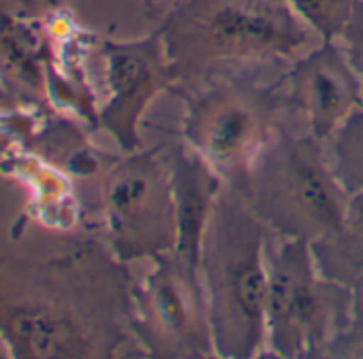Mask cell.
<instances>
[{
  "instance_id": "obj_1",
  "label": "cell",
  "mask_w": 363,
  "mask_h": 359,
  "mask_svg": "<svg viewBox=\"0 0 363 359\" xmlns=\"http://www.w3.org/2000/svg\"><path fill=\"white\" fill-rule=\"evenodd\" d=\"M133 278L96 244L0 259V342L20 359H103L133 338Z\"/></svg>"
},
{
  "instance_id": "obj_2",
  "label": "cell",
  "mask_w": 363,
  "mask_h": 359,
  "mask_svg": "<svg viewBox=\"0 0 363 359\" xmlns=\"http://www.w3.org/2000/svg\"><path fill=\"white\" fill-rule=\"evenodd\" d=\"M158 33L177 86L293 65L320 43L289 0H177Z\"/></svg>"
},
{
  "instance_id": "obj_3",
  "label": "cell",
  "mask_w": 363,
  "mask_h": 359,
  "mask_svg": "<svg viewBox=\"0 0 363 359\" xmlns=\"http://www.w3.org/2000/svg\"><path fill=\"white\" fill-rule=\"evenodd\" d=\"M269 236L246 199L223 184L199 253L216 357L248 359L265 353Z\"/></svg>"
},
{
  "instance_id": "obj_4",
  "label": "cell",
  "mask_w": 363,
  "mask_h": 359,
  "mask_svg": "<svg viewBox=\"0 0 363 359\" xmlns=\"http://www.w3.org/2000/svg\"><path fill=\"white\" fill-rule=\"evenodd\" d=\"M238 193L272 233L308 244L340 227L350 199L331 169L327 145L293 111L261 145Z\"/></svg>"
},
{
  "instance_id": "obj_5",
  "label": "cell",
  "mask_w": 363,
  "mask_h": 359,
  "mask_svg": "<svg viewBox=\"0 0 363 359\" xmlns=\"http://www.w3.org/2000/svg\"><path fill=\"white\" fill-rule=\"evenodd\" d=\"M289 67H257L175 86L184 88L182 141L235 191L261 145L291 114Z\"/></svg>"
},
{
  "instance_id": "obj_6",
  "label": "cell",
  "mask_w": 363,
  "mask_h": 359,
  "mask_svg": "<svg viewBox=\"0 0 363 359\" xmlns=\"http://www.w3.org/2000/svg\"><path fill=\"white\" fill-rule=\"evenodd\" d=\"M267 353L327 357L350 327L352 289L323 276L308 242L276 233L267 244Z\"/></svg>"
},
{
  "instance_id": "obj_7",
  "label": "cell",
  "mask_w": 363,
  "mask_h": 359,
  "mask_svg": "<svg viewBox=\"0 0 363 359\" xmlns=\"http://www.w3.org/2000/svg\"><path fill=\"white\" fill-rule=\"evenodd\" d=\"M109 250L122 263L173 253L177 242L175 195L167 152H128L113 162L101 189Z\"/></svg>"
},
{
  "instance_id": "obj_8",
  "label": "cell",
  "mask_w": 363,
  "mask_h": 359,
  "mask_svg": "<svg viewBox=\"0 0 363 359\" xmlns=\"http://www.w3.org/2000/svg\"><path fill=\"white\" fill-rule=\"evenodd\" d=\"M130 289V329L139 346L156 357H216L199 270L173 253L145 261Z\"/></svg>"
},
{
  "instance_id": "obj_9",
  "label": "cell",
  "mask_w": 363,
  "mask_h": 359,
  "mask_svg": "<svg viewBox=\"0 0 363 359\" xmlns=\"http://www.w3.org/2000/svg\"><path fill=\"white\" fill-rule=\"evenodd\" d=\"M101 54L107 101L96 124L128 154L139 150V124L145 109L162 90L177 86V73L158 31L133 41H105Z\"/></svg>"
},
{
  "instance_id": "obj_10",
  "label": "cell",
  "mask_w": 363,
  "mask_h": 359,
  "mask_svg": "<svg viewBox=\"0 0 363 359\" xmlns=\"http://www.w3.org/2000/svg\"><path fill=\"white\" fill-rule=\"evenodd\" d=\"M286 101L293 116L325 145L363 105L359 75L337 41L318 43L289 67Z\"/></svg>"
},
{
  "instance_id": "obj_11",
  "label": "cell",
  "mask_w": 363,
  "mask_h": 359,
  "mask_svg": "<svg viewBox=\"0 0 363 359\" xmlns=\"http://www.w3.org/2000/svg\"><path fill=\"white\" fill-rule=\"evenodd\" d=\"M173 195H175V216H177V242L173 255L195 270H199L201 240L212 214L214 201L218 197L223 177L184 141H177L167 150Z\"/></svg>"
},
{
  "instance_id": "obj_12",
  "label": "cell",
  "mask_w": 363,
  "mask_h": 359,
  "mask_svg": "<svg viewBox=\"0 0 363 359\" xmlns=\"http://www.w3.org/2000/svg\"><path fill=\"white\" fill-rule=\"evenodd\" d=\"M41 20L0 13V75L22 94L41 99L48 92V48L37 31Z\"/></svg>"
},
{
  "instance_id": "obj_13",
  "label": "cell",
  "mask_w": 363,
  "mask_h": 359,
  "mask_svg": "<svg viewBox=\"0 0 363 359\" xmlns=\"http://www.w3.org/2000/svg\"><path fill=\"white\" fill-rule=\"evenodd\" d=\"M323 276L352 285L363 276V193H352L340 227L327 238L310 244Z\"/></svg>"
},
{
  "instance_id": "obj_14",
  "label": "cell",
  "mask_w": 363,
  "mask_h": 359,
  "mask_svg": "<svg viewBox=\"0 0 363 359\" xmlns=\"http://www.w3.org/2000/svg\"><path fill=\"white\" fill-rule=\"evenodd\" d=\"M327 156L340 184L350 195L363 193V105L327 143Z\"/></svg>"
},
{
  "instance_id": "obj_15",
  "label": "cell",
  "mask_w": 363,
  "mask_h": 359,
  "mask_svg": "<svg viewBox=\"0 0 363 359\" xmlns=\"http://www.w3.org/2000/svg\"><path fill=\"white\" fill-rule=\"evenodd\" d=\"M289 3L320 43H327L340 39L359 0H289Z\"/></svg>"
},
{
  "instance_id": "obj_16",
  "label": "cell",
  "mask_w": 363,
  "mask_h": 359,
  "mask_svg": "<svg viewBox=\"0 0 363 359\" xmlns=\"http://www.w3.org/2000/svg\"><path fill=\"white\" fill-rule=\"evenodd\" d=\"M363 357V276L352 285V312H350V327L348 331L331 346L327 357Z\"/></svg>"
},
{
  "instance_id": "obj_17",
  "label": "cell",
  "mask_w": 363,
  "mask_h": 359,
  "mask_svg": "<svg viewBox=\"0 0 363 359\" xmlns=\"http://www.w3.org/2000/svg\"><path fill=\"white\" fill-rule=\"evenodd\" d=\"M337 43L342 45L352 69L357 71L359 82H361V90H363V0L357 3L354 13H352L350 22L346 24L344 33L340 35Z\"/></svg>"
},
{
  "instance_id": "obj_18",
  "label": "cell",
  "mask_w": 363,
  "mask_h": 359,
  "mask_svg": "<svg viewBox=\"0 0 363 359\" xmlns=\"http://www.w3.org/2000/svg\"><path fill=\"white\" fill-rule=\"evenodd\" d=\"M60 7V0H0V13L24 20H45Z\"/></svg>"
},
{
  "instance_id": "obj_19",
  "label": "cell",
  "mask_w": 363,
  "mask_h": 359,
  "mask_svg": "<svg viewBox=\"0 0 363 359\" xmlns=\"http://www.w3.org/2000/svg\"><path fill=\"white\" fill-rule=\"evenodd\" d=\"M175 3H177V0H175Z\"/></svg>"
}]
</instances>
